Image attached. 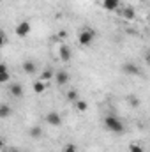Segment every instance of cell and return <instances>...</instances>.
<instances>
[{
  "mask_svg": "<svg viewBox=\"0 0 150 152\" xmlns=\"http://www.w3.org/2000/svg\"><path fill=\"white\" fill-rule=\"evenodd\" d=\"M58 57H60V60H62V62H69V60H71V57H73L71 48H69L67 44H62V46L58 48Z\"/></svg>",
  "mask_w": 150,
  "mask_h": 152,
  "instance_id": "8992f818",
  "label": "cell"
},
{
  "mask_svg": "<svg viewBox=\"0 0 150 152\" xmlns=\"http://www.w3.org/2000/svg\"><path fill=\"white\" fill-rule=\"evenodd\" d=\"M67 99H69V101H76V99H78V94H76V90H71V92L67 94Z\"/></svg>",
  "mask_w": 150,
  "mask_h": 152,
  "instance_id": "d6986e66",
  "label": "cell"
},
{
  "mask_svg": "<svg viewBox=\"0 0 150 152\" xmlns=\"http://www.w3.org/2000/svg\"><path fill=\"white\" fill-rule=\"evenodd\" d=\"M4 147H5V143H4V140L0 138V149H4Z\"/></svg>",
  "mask_w": 150,
  "mask_h": 152,
  "instance_id": "603a6c76",
  "label": "cell"
},
{
  "mask_svg": "<svg viewBox=\"0 0 150 152\" xmlns=\"http://www.w3.org/2000/svg\"><path fill=\"white\" fill-rule=\"evenodd\" d=\"M32 88H34V92H36V94H42V92L46 90V81H41V80L37 78V80L34 81Z\"/></svg>",
  "mask_w": 150,
  "mask_h": 152,
  "instance_id": "5bb4252c",
  "label": "cell"
},
{
  "mask_svg": "<svg viewBox=\"0 0 150 152\" xmlns=\"http://www.w3.org/2000/svg\"><path fill=\"white\" fill-rule=\"evenodd\" d=\"M46 122L50 126H53V127H58L62 124V117H60V113H57V112H50V113H46Z\"/></svg>",
  "mask_w": 150,
  "mask_h": 152,
  "instance_id": "5b68a950",
  "label": "cell"
},
{
  "mask_svg": "<svg viewBox=\"0 0 150 152\" xmlns=\"http://www.w3.org/2000/svg\"><path fill=\"white\" fill-rule=\"evenodd\" d=\"M122 71H124L127 76H141V75H143L141 67H140V66H136L134 62H125V64L122 66Z\"/></svg>",
  "mask_w": 150,
  "mask_h": 152,
  "instance_id": "277c9868",
  "label": "cell"
},
{
  "mask_svg": "<svg viewBox=\"0 0 150 152\" xmlns=\"http://www.w3.org/2000/svg\"><path fill=\"white\" fill-rule=\"evenodd\" d=\"M94 39H95V30L90 27H85L78 36V42H79V46H90L94 42Z\"/></svg>",
  "mask_w": 150,
  "mask_h": 152,
  "instance_id": "7a4b0ae2",
  "label": "cell"
},
{
  "mask_svg": "<svg viewBox=\"0 0 150 152\" xmlns=\"http://www.w3.org/2000/svg\"><path fill=\"white\" fill-rule=\"evenodd\" d=\"M9 78H11V73H9V67H7L5 64H0V85L7 83V81H9Z\"/></svg>",
  "mask_w": 150,
  "mask_h": 152,
  "instance_id": "30bf717a",
  "label": "cell"
},
{
  "mask_svg": "<svg viewBox=\"0 0 150 152\" xmlns=\"http://www.w3.org/2000/svg\"><path fill=\"white\" fill-rule=\"evenodd\" d=\"M103 7L106 11H117L120 7V0H103Z\"/></svg>",
  "mask_w": 150,
  "mask_h": 152,
  "instance_id": "4fadbf2b",
  "label": "cell"
},
{
  "mask_svg": "<svg viewBox=\"0 0 150 152\" xmlns=\"http://www.w3.org/2000/svg\"><path fill=\"white\" fill-rule=\"evenodd\" d=\"M9 152H20V151H18V149H14V147H11V149H9Z\"/></svg>",
  "mask_w": 150,
  "mask_h": 152,
  "instance_id": "cb8c5ba5",
  "label": "cell"
},
{
  "mask_svg": "<svg viewBox=\"0 0 150 152\" xmlns=\"http://www.w3.org/2000/svg\"><path fill=\"white\" fill-rule=\"evenodd\" d=\"M129 152H145V151H143V147L140 143H131L129 145Z\"/></svg>",
  "mask_w": 150,
  "mask_h": 152,
  "instance_id": "ac0fdd59",
  "label": "cell"
},
{
  "mask_svg": "<svg viewBox=\"0 0 150 152\" xmlns=\"http://www.w3.org/2000/svg\"><path fill=\"white\" fill-rule=\"evenodd\" d=\"M74 106H76L78 112H87V110H88V103H87L85 99H79V97L74 101Z\"/></svg>",
  "mask_w": 150,
  "mask_h": 152,
  "instance_id": "2e32d148",
  "label": "cell"
},
{
  "mask_svg": "<svg viewBox=\"0 0 150 152\" xmlns=\"http://www.w3.org/2000/svg\"><path fill=\"white\" fill-rule=\"evenodd\" d=\"M62 152H78V151H76V145L69 143V145H66V149H64Z\"/></svg>",
  "mask_w": 150,
  "mask_h": 152,
  "instance_id": "ffe728a7",
  "label": "cell"
},
{
  "mask_svg": "<svg viewBox=\"0 0 150 152\" xmlns=\"http://www.w3.org/2000/svg\"><path fill=\"white\" fill-rule=\"evenodd\" d=\"M41 134H42L41 127H30V136L32 138H41Z\"/></svg>",
  "mask_w": 150,
  "mask_h": 152,
  "instance_id": "e0dca14e",
  "label": "cell"
},
{
  "mask_svg": "<svg viewBox=\"0 0 150 152\" xmlns=\"http://www.w3.org/2000/svg\"><path fill=\"white\" fill-rule=\"evenodd\" d=\"M9 94L12 97H23V87L20 83H11L9 85Z\"/></svg>",
  "mask_w": 150,
  "mask_h": 152,
  "instance_id": "ba28073f",
  "label": "cell"
},
{
  "mask_svg": "<svg viewBox=\"0 0 150 152\" xmlns=\"http://www.w3.org/2000/svg\"><path fill=\"white\" fill-rule=\"evenodd\" d=\"M53 78H55V81H57L58 87H64V85L69 81V73H67V71H57Z\"/></svg>",
  "mask_w": 150,
  "mask_h": 152,
  "instance_id": "52a82bcc",
  "label": "cell"
},
{
  "mask_svg": "<svg viewBox=\"0 0 150 152\" xmlns=\"http://www.w3.org/2000/svg\"><path fill=\"white\" fill-rule=\"evenodd\" d=\"M104 127H106L108 131L115 133V134H122V133L125 131V126H124L122 120H120L118 117H115V115H106V118H104Z\"/></svg>",
  "mask_w": 150,
  "mask_h": 152,
  "instance_id": "6da1fadb",
  "label": "cell"
},
{
  "mask_svg": "<svg viewBox=\"0 0 150 152\" xmlns=\"http://www.w3.org/2000/svg\"><path fill=\"white\" fill-rule=\"evenodd\" d=\"M120 16H122L124 20H134L136 12H134V9H133L131 5H125V7H122V11H120Z\"/></svg>",
  "mask_w": 150,
  "mask_h": 152,
  "instance_id": "9c48e42d",
  "label": "cell"
},
{
  "mask_svg": "<svg viewBox=\"0 0 150 152\" xmlns=\"http://www.w3.org/2000/svg\"><path fill=\"white\" fill-rule=\"evenodd\" d=\"M23 71H25L27 75H36V71H37L36 62H34V60H25V62H23Z\"/></svg>",
  "mask_w": 150,
  "mask_h": 152,
  "instance_id": "7c38bea8",
  "label": "cell"
},
{
  "mask_svg": "<svg viewBox=\"0 0 150 152\" xmlns=\"http://www.w3.org/2000/svg\"><path fill=\"white\" fill-rule=\"evenodd\" d=\"M5 41H7V39H5V34H4V32L0 30V50L4 48V44H5Z\"/></svg>",
  "mask_w": 150,
  "mask_h": 152,
  "instance_id": "44dd1931",
  "label": "cell"
},
{
  "mask_svg": "<svg viewBox=\"0 0 150 152\" xmlns=\"http://www.w3.org/2000/svg\"><path fill=\"white\" fill-rule=\"evenodd\" d=\"M11 115H12V108H11L7 103H0V118L5 120V118H9Z\"/></svg>",
  "mask_w": 150,
  "mask_h": 152,
  "instance_id": "8fae6325",
  "label": "cell"
},
{
  "mask_svg": "<svg viewBox=\"0 0 150 152\" xmlns=\"http://www.w3.org/2000/svg\"><path fill=\"white\" fill-rule=\"evenodd\" d=\"M30 30H32V25H30V21L28 20H21L18 25H16V28H14V34L18 36V37H27L28 34H30Z\"/></svg>",
  "mask_w": 150,
  "mask_h": 152,
  "instance_id": "3957f363",
  "label": "cell"
},
{
  "mask_svg": "<svg viewBox=\"0 0 150 152\" xmlns=\"http://www.w3.org/2000/svg\"><path fill=\"white\" fill-rule=\"evenodd\" d=\"M53 76H55V71L48 67V69H44V71L41 73V76H39V80H41V81H50V80H51Z\"/></svg>",
  "mask_w": 150,
  "mask_h": 152,
  "instance_id": "9a60e30c",
  "label": "cell"
},
{
  "mask_svg": "<svg viewBox=\"0 0 150 152\" xmlns=\"http://www.w3.org/2000/svg\"><path fill=\"white\" fill-rule=\"evenodd\" d=\"M58 37H60V39L67 37V32H64V30H62V32H58Z\"/></svg>",
  "mask_w": 150,
  "mask_h": 152,
  "instance_id": "7402d4cb",
  "label": "cell"
}]
</instances>
